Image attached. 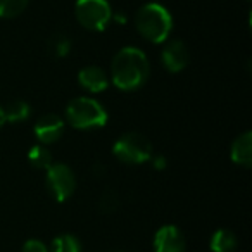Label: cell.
<instances>
[{"instance_id":"15","label":"cell","mask_w":252,"mask_h":252,"mask_svg":"<svg viewBox=\"0 0 252 252\" xmlns=\"http://www.w3.org/2000/svg\"><path fill=\"white\" fill-rule=\"evenodd\" d=\"M49 252H81V242L71 233L57 235L49 245Z\"/></svg>"},{"instance_id":"14","label":"cell","mask_w":252,"mask_h":252,"mask_svg":"<svg viewBox=\"0 0 252 252\" xmlns=\"http://www.w3.org/2000/svg\"><path fill=\"white\" fill-rule=\"evenodd\" d=\"M28 161L33 168L47 171V169L52 166L54 159H52V154H50L49 149H47L45 145L38 144V145H33V147L28 151Z\"/></svg>"},{"instance_id":"20","label":"cell","mask_w":252,"mask_h":252,"mask_svg":"<svg viewBox=\"0 0 252 252\" xmlns=\"http://www.w3.org/2000/svg\"><path fill=\"white\" fill-rule=\"evenodd\" d=\"M151 162H152V168H154L156 171H162V169H166V166H168V159H166L162 154L152 156Z\"/></svg>"},{"instance_id":"19","label":"cell","mask_w":252,"mask_h":252,"mask_svg":"<svg viewBox=\"0 0 252 252\" xmlns=\"http://www.w3.org/2000/svg\"><path fill=\"white\" fill-rule=\"evenodd\" d=\"M21 252H49V247L38 238H30L23 244Z\"/></svg>"},{"instance_id":"22","label":"cell","mask_w":252,"mask_h":252,"mask_svg":"<svg viewBox=\"0 0 252 252\" xmlns=\"http://www.w3.org/2000/svg\"><path fill=\"white\" fill-rule=\"evenodd\" d=\"M105 173V168L102 164H95V168H94V175L95 176H100V175H104Z\"/></svg>"},{"instance_id":"8","label":"cell","mask_w":252,"mask_h":252,"mask_svg":"<svg viewBox=\"0 0 252 252\" xmlns=\"http://www.w3.org/2000/svg\"><path fill=\"white\" fill-rule=\"evenodd\" d=\"M154 252H185L187 240L176 224H164L154 235Z\"/></svg>"},{"instance_id":"12","label":"cell","mask_w":252,"mask_h":252,"mask_svg":"<svg viewBox=\"0 0 252 252\" xmlns=\"http://www.w3.org/2000/svg\"><path fill=\"white\" fill-rule=\"evenodd\" d=\"M238 247V238L228 228H220L211 235L209 249L213 252H235Z\"/></svg>"},{"instance_id":"17","label":"cell","mask_w":252,"mask_h":252,"mask_svg":"<svg viewBox=\"0 0 252 252\" xmlns=\"http://www.w3.org/2000/svg\"><path fill=\"white\" fill-rule=\"evenodd\" d=\"M71 47H73L71 45V40L67 38L66 35H63V33L52 36V40H50V43H49L50 52H52V56L57 57V59L67 57V54L71 52Z\"/></svg>"},{"instance_id":"9","label":"cell","mask_w":252,"mask_h":252,"mask_svg":"<svg viewBox=\"0 0 252 252\" xmlns=\"http://www.w3.org/2000/svg\"><path fill=\"white\" fill-rule=\"evenodd\" d=\"M190 54L182 40H171L164 45L161 52V64L169 73H180L189 66Z\"/></svg>"},{"instance_id":"4","label":"cell","mask_w":252,"mask_h":252,"mask_svg":"<svg viewBox=\"0 0 252 252\" xmlns=\"http://www.w3.org/2000/svg\"><path fill=\"white\" fill-rule=\"evenodd\" d=\"M112 154L118 161L125 164H144L149 162L154 156L152 144L140 133H125L114 142L112 145Z\"/></svg>"},{"instance_id":"23","label":"cell","mask_w":252,"mask_h":252,"mask_svg":"<svg viewBox=\"0 0 252 252\" xmlns=\"http://www.w3.org/2000/svg\"><path fill=\"white\" fill-rule=\"evenodd\" d=\"M5 114H4V107H2V105H0V128H2V126L5 125Z\"/></svg>"},{"instance_id":"2","label":"cell","mask_w":252,"mask_h":252,"mask_svg":"<svg viewBox=\"0 0 252 252\" xmlns=\"http://www.w3.org/2000/svg\"><path fill=\"white\" fill-rule=\"evenodd\" d=\"M135 28L147 42L164 43L173 32V16L164 5L149 2L135 14Z\"/></svg>"},{"instance_id":"16","label":"cell","mask_w":252,"mask_h":252,"mask_svg":"<svg viewBox=\"0 0 252 252\" xmlns=\"http://www.w3.org/2000/svg\"><path fill=\"white\" fill-rule=\"evenodd\" d=\"M30 0H0V18L12 19L26 11Z\"/></svg>"},{"instance_id":"13","label":"cell","mask_w":252,"mask_h":252,"mask_svg":"<svg viewBox=\"0 0 252 252\" xmlns=\"http://www.w3.org/2000/svg\"><path fill=\"white\" fill-rule=\"evenodd\" d=\"M4 114L7 123H23L32 116V107L25 100H12L4 107Z\"/></svg>"},{"instance_id":"6","label":"cell","mask_w":252,"mask_h":252,"mask_svg":"<svg viewBox=\"0 0 252 252\" xmlns=\"http://www.w3.org/2000/svg\"><path fill=\"white\" fill-rule=\"evenodd\" d=\"M45 185L56 202H66L76 190V176L67 164L52 162V166L45 171Z\"/></svg>"},{"instance_id":"10","label":"cell","mask_w":252,"mask_h":252,"mask_svg":"<svg viewBox=\"0 0 252 252\" xmlns=\"http://www.w3.org/2000/svg\"><path fill=\"white\" fill-rule=\"evenodd\" d=\"M78 83L90 94H100V92L107 90L111 81L104 69L97 66H87L78 73Z\"/></svg>"},{"instance_id":"18","label":"cell","mask_w":252,"mask_h":252,"mask_svg":"<svg viewBox=\"0 0 252 252\" xmlns=\"http://www.w3.org/2000/svg\"><path fill=\"white\" fill-rule=\"evenodd\" d=\"M119 207V197L114 190H105L98 199V209L105 214H111L114 211H118Z\"/></svg>"},{"instance_id":"7","label":"cell","mask_w":252,"mask_h":252,"mask_svg":"<svg viewBox=\"0 0 252 252\" xmlns=\"http://www.w3.org/2000/svg\"><path fill=\"white\" fill-rule=\"evenodd\" d=\"M66 130V123L61 116L57 114H45L35 123L33 126V133H35L36 140L40 145H50L61 140Z\"/></svg>"},{"instance_id":"21","label":"cell","mask_w":252,"mask_h":252,"mask_svg":"<svg viewBox=\"0 0 252 252\" xmlns=\"http://www.w3.org/2000/svg\"><path fill=\"white\" fill-rule=\"evenodd\" d=\"M112 21L118 25H125V23H128V18L123 12H112Z\"/></svg>"},{"instance_id":"1","label":"cell","mask_w":252,"mask_h":252,"mask_svg":"<svg viewBox=\"0 0 252 252\" xmlns=\"http://www.w3.org/2000/svg\"><path fill=\"white\" fill-rule=\"evenodd\" d=\"M151 74V63L138 47H123L111 63V80L123 92H135L142 88Z\"/></svg>"},{"instance_id":"3","label":"cell","mask_w":252,"mask_h":252,"mask_svg":"<svg viewBox=\"0 0 252 252\" xmlns=\"http://www.w3.org/2000/svg\"><path fill=\"white\" fill-rule=\"evenodd\" d=\"M104 105L92 97H76L66 107V121L76 130H95L107 125Z\"/></svg>"},{"instance_id":"5","label":"cell","mask_w":252,"mask_h":252,"mask_svg":"<svg viewBox=\"0 0 252 252\" xmlns=\"http://www.w3.org/2000/svg\"><path fill=\"white\" fill-rule=\"evenodd\" d=\"M74 16L85 30L104 32L112 21V9L107 0H76Z\"/></svg>"},{"instance_id":"11","label":"cell","mask_w":252,"mask_h":252,"mask_svg":"<svg viewBox=\"0 0 252 252\" xmlns=\"http://www.w3.org/2000/svg\"><path fill=\"white\" fill-rule=\"evenodd\" d=\"M230 158L237 166L251 168L252 166V131H244L233 140L230 147Z\"/></svg>"}]
</instances>
